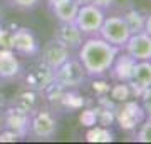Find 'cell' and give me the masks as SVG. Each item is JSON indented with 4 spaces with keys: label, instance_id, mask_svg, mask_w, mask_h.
<instances>
[{
    "label": "cell",
    "instance_id": "cell-29",
    "mask_svg": "<svg viewBox=\"0 0 151 144\" xmlns=\"http://www.w3.org/2000/svg\"><path fill=\"white\" fill-rule=\"evenodd\" d=\"M19 139V134L14 133L12 129L5 128L2 133H0V143H14V141H17Z\"/></svg>",
    "mask_w": 151,
    "mask_h": 144
},
{
    "label": "cell",
    "instance_id": "cell-4",
    "mask_svg": "<svg viewBox=\"0 0 151 144\" xmlns=\"http://www.w3.org/2000/svg\"><path fill=\"white\" fill-rule=\"evenodd\" d=\"M97 35L103 37L106 42L123 49L124 44L128 42L131 32H129V29H128V25H126V22H124L123 15H111V17L104 19Z\"/></svg>",
    "mask_w": 151,
    "mask_h": 144
},
{
    "label": "cell",
    "instance_id": "cell-28",
    "mask_svg": "<svg viewBox=\"0 0 151 144\" xmlns=\"http://www.w3.org/2000/svg\"><path fill=\"white\" fill-rule=\"evenodd\" d=\"M92 89H94V92H96L97 96H108L109 89H111V84L104 82V80H94Z\"/></svg>",
    "mask_w": 151,
    "mask_h": 144
},
{
    "label": "cell",
    "instance_id": "cell-6",
    "mask_svg": "<svg viewBox=\"0 0 151 144\" xmlns=\"http://www.w3.org/2000/svg\"><path fill=\"white\" fill-rule=\"evenodd\" d=\"M12 50L19 55H25V57H32L37 55L40 50L39 40L32 29L29 27H17L15 30H12Z\"/></svg>",
    "mask_w": 151,
    "mask_h": 144
},
{
    "label": "cell",
    "instance_id": "cell-1",
    "mask_svg": "<svg viewBox=\"0 0 151 144\" xmlns=\"http://www.w3.org/2000/svg\"><path fill=\"white\" fill-rule=\"evenodd\" d=\"M123 49L106 42L99 35H91L82 40L81 47L77 49V59L82 64L87 77L99 79L109 72L116 55Z\"/></svg>",
    "mask_w": 151,
    "mask_h": 144
},
{
    "label": "cell",
    "instance_id": "cell-22",
    "mask_svg": "<svg viewBox=\"0 0 151 144\" xmlns=\"http://www.w3.org/2000/svg\"><path fill=\"white\" fill-rule=\"evenodd\" d=\"M116 109H108V107H97L96 114H97V124L99 126H106L109 128L111 124L116 121V114H114Z\"/></svg>",
    "mask_w": 151,
    "mask_h": 144
},
{
    "label": "cell",
    "instance_id": "cell-19",
    "mask_svg": "<svg viewBox=\"0 0 151 144\" xmlns=\"http://www.w3.org/2000/svg\"><path fill=\"white\" fill-rule=\"evenodd\" d=\"M114 139L113 131H109V128L106 126H91V129L86 133V141L89 143H111Z\"/></svg>",
    "mask_w": 151,
    "mask_h": 144
},
{
    "label": "cell",
    "instance_id": "cell-23",
    "mask_svg": "<svg viewBox=\"0 0 151 144\" xmlns=\"http://www.w3.org/2000/svg\"><path fill=\"white\" fill-rule=\"evenodd\" d=\"M136 141L138 143H151V119L146 117L139 124V129L136 133Z\"/></svg>",
    "mask_w": 151,
    "mask_h": 144
},
{
    "label": "cell",
    "instance_id": "cell-15",
    "mask_svg": "<svg viewBox=\"0 0 151 144\" xmlns=\"http://www.w3.org/2000/svg\"><path fill=\"white\" fill-rule=\"evenodd\" d=\"M49 9L52 15L62 24H70L76 20L79 2L77 0H49Z\"/></svg>",
    "mask_w": 151,
    "mask_h": 144
},
{
    "label": "cell",
    "instance_id": "cell-24",
    "mask_svg": "<svg viewBox=\"0 0 151 144\" xmlns=\"http://www.w3.org/2000/svg\"><path fill=\"white\" fill-rule=\"evenodd\" d=\"M82 126L86 128H91V126H96L97 124V114H96V109H84L81 112V117H79Z\"/></svg>",
    "mask_w": 151,
    "mask_h": 144
},
{
    "label": "cell",
    "instance_id": "cell-16",
    "mask_svg": "<svg viewBox=\"0 0 151 144\" xmlns=\"http://www.w3.org/2000/svg\"><path fill=\"white\" fill-rule=\"evenodd\" d=\"M39 104H40V92L32 91V89H29V87L24 89V91H20L15 97H14V101H12V107H15L19 111L25 112L29 116H30L32 112H35L37 109H40Z\"/></svg>",
    "mask_w": 151,
    "mask_h": 144
},
{
    "label": "cell",
    "instance_id": "cell-8",
    "mask_svg": "<svg viewBox=\"0 0 151 144\" xmlns=\"http://www.w3.org/2000/svg\"><path fill=\"white\" fill-rule=\"evenodd\" d=\"M39 54H40V62L49 65L52 70L60 67L70 57V50L54 37L49 39L47 42L44 44L42 49L39 50Z\"/></svg>",
    "mask_w": 151,
    "mask_h": 144
},
{
    "label": "cell",
    "instance_id": "cell-25",
    "mask_svg": "<svg viewBox=\"0 0 151 144\" xmlns=\"http://www.w3.org/2000/svg\"><path fill=\"white\" fill-rule=\"evenodd\" d=\"M9 4L20 10H34L39 7L40 0H9Z\"/></svg>",
    "mask_w": 151,
    "mask_h": 144
},
{
    "label": "cell",
    "instance_id": "cell-30",
    "mask_svg": "<svg viewBox=\"0 0 151 144\" xmlns=\"http://www.w3.org/2000/svg\"><path fill=\"white\" fill-rule=\"evenodd\" d=\"M89 4H94V5L101 7L103 10H108L109 7H113L114 0H89Z\"/></svg>",
    "mask_w": 151,
    "mask_h": 144
},
{
    "label": "cell",
    "instance_id": "cell-20",
    "mask_svg": "<svg viewBox=\"0 0 151 144\" xmlns=\"http://www.w3.org/2000/svg\"><path fill=\"white\" fill-rule=\"evenodd\" d=\"M109 96L116 102H124V101H128L129 97H133V94H131V89L128 85V82H118V84L111 85Z\"/></svg>",
    "mask_w": 151,
    "mask_h": 144
},
{
    "label": "cell",
    "instance_id": "cell-3",
    "mask_svg": "<svg viewBox=\"0 0 151 144\" xmlns=\"http://www.w3.org/2000/svg\"><path fill=\"white\" fill-rule=\"evenodd\" d=\"M104 19H106V12L101 7L94 5V4H82L79 5L74 24L79 27V30L86 37H91V35H97Z\"/></svg>",
    "mask_w": 151,
    "mask_h": 144
},
{
    "label": "cell",
    "instance_id": "cell-27",
    "mask_svg": "<svg viewBox=\"0 0 151 144\" xmlns=\"http://www.w3.org/2000/svg\"><path fill=\"white\" fill-rule=\"evenodd\" d=\"M12 30L0 25V49H12Z\"/></svg>",
    "mask_w": 151,
    "mask_h": 144
},
{
    "label": "cell",
    "instance_id": "cell-9",
    "mask_svg": "<svg viewBox=\"0 0 151 144\" xmlns=\"http://www.w3.org/2000/svg\"><path fill=\"white\" fill-rule=\"evenodd\" d=\"M123 49L134 60H151V35L145 30L131 34Z\"/></svg>",
    "mask_w": 151,
    "mask_h": 144
},
{
    "label": "cell",
    "instance_id": "cell-12",
    "mask_svg": "<svg viewBox=\"0 0 151 144\" xmlns=\"http://www.w3.org/2000/svg\"><path fill=\"white\" fill-rule=\"evenodd\" d=\"M52 80H54V70L50 69L49 65H45L44 62H40V64H37L35 67H32V69L27 72V75H25L27 87L32 89V91L40 92V94L45 91V87H47Z\"/></svg>",
    "mask_w": 151,
    "mask_h": 144
},
{
    "label": "cell",
    "instance_id": "cell-32",
    "mask_svg": "<svg viewBox=\"0 0 151 144\" xmlns=\"http://www.w3.org/2000/svg\"><path fill=\"white\" fill-rule=\"evenodd\" d=\"M4 104H5V101H4V96H0V107L4 106Z\"/></svg>",
    "mask_w": 151,
    "mask_h": 144
},
{
    "label": "cell",
    "instance_id": "cell-26",
    "mask_svg": "<svg viewBox=\"0 0 151 144\" xmlns=\"http://www.w3.org/2000/svg\"><path fill=\"white\" fill-rule=\"evenodd\" d=\"M139 97H141V107H143V111H145L146 117L151 119V85L141 92Z\"/></svg>",
    "mask_w": 151,
    "mask_h": 144
},
{
    "label": "cell",
    "instance_id": "cell-17",
    "mask_svg": "<svg viewBox=\"0 0 151 144\" xmlns=\"http://www.w3.org/2000/svg\"><path fill=\"white\" fill-rule=\"evenodd\" d=\"M29 121H30V116L15 107H9L5 112V128L17 133L19 138H24L25 134H29Z\"/></svg>",
    "mask_w": 151,
    "mask_h": 144
},
{
    "label": "cell",
    "instance_id": "cell-18",
    "mask_svg": "<svg viewBox=\"0 0 151 144\" xmlns=\"http://www.w3.org/2000/svg\"><path fill=\"white\" fill-rule=\"evenodd\" d=\"M123 19L126 22V25L129 29L131 34H136V32H141L145 30V20H146V15L143 12L136 10V9H129L123 14Z\"/></svg>",
    "mask_w": 151,
    "mask_h": 144
},
{
    "label": "cell",
    "instance_id": "cell-13",
    "mask_svg": "<svg viewBox=\"0 0 151 144\" xmlns=\"http://www.w3.org/2000/svg\"><path fill=\"white\" fill-rule=\"evenodd\" d=\"M134 64L136 60L131 55H128L126 52H119L111 65V69H109V77L116 82H129Z\"/></svg>",
    "mask_w": 151,
    "mask_h": 144
},
{
    "label": "cell",
    "instance_id": "cell-7",
    "mask_svg": "<svg viewBox=\"0 0 151 144\" xmlns=\"http://www.w3.org/2000/svg\"><path fill=\"white\" fill-rule=\"evenodd\" d=\"M116 121L124 131H133L136 126H139L143 121L146 119V114L143 111L141 104H138L136 101H124L121 102V106L116 107Z\"/></svg>",
    "mask_w": 151,
    "mask_h": 144
},
{
    "label": "cell",
    "instance_id": "cell-10",
    "mask_svg": "<svg viewBox=\"0 0 151 144\" xmlns=\"http://www.w3.org/2000/svg\"><path fill=\"white\" fill-rule=\"evenodd\" d=\"M133 97H139L141 92L151 85V60H136L133 75L128 82Z\"/></svg>",
    "mask_w": 151,
    "mask_h": 144
},
{
    "label": "cell",
    "instance_id": "cell-2",
    "mask_svg": "<svg viewBox=\"0 0 151 144\" xmlns=\"http://www.w3.org/2000/svg\"><path fill=\"white\" fill-rule=\"evenodd\" d=\"M86 79L87 74L82 64L79 62L77 57H72V55L60 67L54 70V80L62 85L64 89H77L79 85L84 84Z\"/></svg>",
    "mask_w": 151,
    "mask_h": 144
},
{
    "label": "cell",
    "instance_id": "cell-11",
    "mask_svg": "<svg viewBox=\"0 0 151 144\" xmlns=\"http://www.w3.org/2000/svg\"><path fill=\"white\" fill-rule=\"evenodd\" d=\"M54 39H57L62 45H65L69 49L70 52H74V50H77L81 47V44L86 39V35L79 30V27L76 25L74 22H70V24L59 22L57 29L54 30Z\"/></svg>",
    "mask_w": 151,
    "mask_h": 144
},
{
    "label": "cell",
    "instance_id": "cell-14",
    "mask_svg": "<svg viewBox=\"0 0 151 144\" xmlns=\"http://www.w3.org/2000/svg\"><path fill=\"white\" fill-rule=\"evenodd\" d=\"M22 74V65L12 49H0V79L14 80Z\"/></svg>",
    "mask_w": 151,
    "mask_h": 144
},
{
    "label": "cell",
    "instance_id": "cell-21",
    "mask_svg": "<svg viewBox=\"0 0 151 144\" xmlns=\"http://www.w3.org/2000/svg\"><path fill=\"white\" fill-rule=\"evenodd\" d=\"M60 104H64L65 107L76 111V109H81L84 106V99H82V96L76 89H67L64 97H62V101H60Z\"/></svg>",
    "mask_w": 151,
    "mask_h": 144
},
{
    "label": "cell",
    "instance_id": "cell-31",
    "mask_svg": "<svg viewBox=\"0 0 151 144\" xmlns=\"http://www.w3.org/2000/svg\"><path fill=\"white\" fill-rule=\"evenodd\" d=\"M145 32L151 35V14L146 15V20H145Z\"/></svg>",
    "mask_w": 151,
    "mask_h": 144
},
{
    "label": "cell",
    "instance_id": "cell-5",
    "mask_svg": "<svg viewBox=\"0 0 151 144\" xmlns=\"http://www.w3.org/2000/svg\"><path fill=\"white\" fill-rule=\"evenodd\" d=\"M29 134L37 139H52L57 134V119L50 111L37 109L30 114Z\"/></svg>",
    "mask_w": 151,
    "mask_h": 144
}]
</instances>
